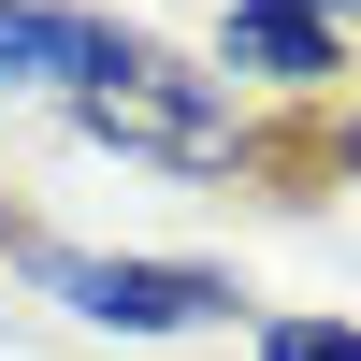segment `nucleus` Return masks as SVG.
Segmentation results:
<instances>
[{
    "label": "nucleus",
    "mask_w": 361,
    "mask_h": 361,
    "mask_svg": "<svg viewBox=\"0 0 361 361\" xmlns=\"http://www.w3.org/2000/svg\"><path fill=\"white\" fill-rule=\"evenodd\" d=\"M73 130L87 145H116V159H159V173H217L231 145V102H217V73H188V58H159V44H130V73H102L73 102Z\"/></svg>",
    "instance_id": "1"
},
{
    "label": "nucleus",
    "mask_w": 361,
    "mask_h": 361,
    "mask_svg": "<svg viewBox=\"0 0 361 361\" xmlns=\"http://www.w3.org/2000/svg\"><path fill=\"white\" fill-rule=\"evenodd\" d=\"M44 289L73 318H102V333H202V318H231V275H202V260H73V246H44Z\"/></svg>",
    "instance_id": "2"
},
{
    "label": "nucleus",
    "mask_w": 361,
    "mask_h": 361,
    "mask_svg": "<svg viewBox=\"0 0 361 361\" xmlns=\"http://www.w3.org/2000/svg\"><path fill=\"white\" fill-rule=\"evenodd\" d=\"M102 73H130V29L44 15V0H0V87H58V102H87Z\"/></svg>",
    "instance_id": "3"
},
{
    "label": "nucleus",
    "mask_w": 361,
    "mask_h": 361,
    "mask_svg": "<svg viewBox=\"0 0 361 361\" xmlns=\"http://www.w3.org/2000/svg\"><path fill=\"white\" fill-rule=\"evenodd\" d=\"M217 58L231 73H275V87H318L333 73V15H318V0H231Z\"/></svg>",
    "instance_id": "4"
},
{
    "label": "nucleus",
    "mask_w": 361,
    "mask_h": 361,
    "mask_svg": "<svg viewBox=\"0 0 361 361\" xmlns=\"http://www.w3.org/2000/svg\"><path fill=\"white\" fill-rule=\"evenodd\" d=\"M260 361H361L347 318H260Z\"/></svg>",
    "instance_id": "5"
},
{
    "label": "nucleus",
    "mask_w": 361,
    "mask_h": 361,
    "mask_svg": "<svg viewBox=\"0 0 361 361\" xmlns=\"http://www.w3.org/2000/svg\"><path fill=\"white\" fill-rule=\"evenodd\" d=\"M318 15H361V0H318Z\"/></svg>",
    "instance_id": "6"
},
{
    "label": "nucleus",
    "mask_w": 361,
    "mask_h": 361,
    "mask_svg": "<svg viewBox=\"0 0 361 361\" xmlns=\"http://www.w3.org/2000/svg\"><path fill=\"white\" fill-rule=\"evenodd\" d=\"M347 173H361V130H347Z\"/></svg>",
    "instance_id": "7"
}]
</instances>
